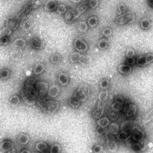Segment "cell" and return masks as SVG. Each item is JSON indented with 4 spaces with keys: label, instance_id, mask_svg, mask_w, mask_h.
<instances>
[{
    "label": "cell",
    "instance_id": "cell-24",
    "mask_svg": "<svg viewBox=\"0 0 153 153\" xmlns=\"http://www.w3.org/2000/svg\"><path fill=\"white\" fill-rule=\"evenodd\" d=\"M110 123H111L110 119L107 117H102L97 120V125L100 129H102L108 128Z\"/></svg>",
    "mask_w": 153,
    "mask_h": 153
},
{
    "label": "cell",
    "instance_id": "cell-3",
    "mask_svg": "<svg viewBox=\"0 0 153 153\" xmlns=\"http://www.w3.org/2000/svg\"><path fill=\"white\" fill-rule=\"evenodd\" d=\"M91 95V88L88 84H82L76 89L74 93V96L76 97L77 99L80 100L82 103L85 102Z\"/></svg>",
    "mask_w": 153,
    "mask_h": 153
},
{
    "label": "cell",
    "instance_id": "cell-39",
    "mask_svg": "<svg viewBox=\"0 0 153 153\" xmlns=\"http://www.w3.org/2000/svg\"><path fill=\"white\" fill-rule=\"evenodd\" d=\"M68 10V7L66 4L63 3V2H58V5H57V10H56L57 14L60 16H64Z\"/></svg>",
    "mask_w": 153,
    "mask_h": 153
},
{
    "label": "cell",
    "instance_id": "cell-1",
    "mask_svg": "<svg viewBox=\"0 0 153 153\" xmlns=\"http://www.w3.org/2000/svg\"><path fill=\"white\" fill-rule=\"evenodd\" d=\"M36 83L37 81L34 77H30L25 82L24 95L27 102L29 103H34L38 97Z\"/></svg>",
    "mask_w": 153,
    "mask_h": 153
},
{
    "label": "cell",
    "instance_id": "cell-8",
    "mask_svg": "<svg viewBox=\"0 0 153 153\" xmlns=\"http://www.w3.org/2000/svg\"><path fill=\"white\" fill-rule=\"evenodd\" d=\"M12 30L9 27H5L2 31V34L0 35V46H7L12 42L11 35L12 33Z\"/></svg>",
    "mask_w": 153,
    "mask_h": 153
},
{
    "label": "cell",
    "instance_id": "cell-37",
    "mask_svg": "<svg viewBox=\"0 0 153 153\" xmlns=\"http://www.w3.org/2000/svg\"><path fill=\"white\" fill-rule=\"evenodd\" d=\"M108 129H109V132H110L111 135L117 136L120 131V126L117 123H111L110 126H109V127H108Z\"/></svg>",
    "mask_w": 153,
    "mask_h": 153
},
{
    "label": "cell",
    "instance_id": "cell-29",
    "mask_svg": "<svg viewBox=\"0 0 153 153\" xmlns=\"http://www.w3.org/2000/svg\"><path fill=\"white\" fill-rule=\"evenodd\" d=\"M45 70V64H43L42 62H38L36 63L33 67V71L34 75L35 76H38V75H41Z\"/></svg>",
    "mask_w": 153,
    "mask_h": 153
},
{
    "label": "cell",
    "instance_id": "cell-50",
    "mask_svg": "<svg viewBox=\"0 0 153 153\" xmlns=\"http://www.w3.org/2000/svg\"><path fill=\"white\" fill-rule=\"evenodd\" d=\"M146 4H147V5H148L150 9H151L152 5L153 4V0H146Z\"/></svg>",
    "mask_w": 153,
    "mask_h": 153
},
{
    "label": "cell",
    "instance_id": "cell-25",
    "mask_svg": "<svg viewBox=\"0 0 153 153\" xmlns=\"http://www.w3.org/2000/svg\"><path fill=\"white\" fill-rule=\"evenodd\" d=\"M11 76H12V71L10 68L7 67L0 68V80L5 81L10 79Z\"/></svg>",
    "mask_w": 153,
    "mask_h": 153
},
{
    "label": "cell",
    "instance_id": "cell-15",
    "mask_svg": "<svg viewBox=\"0 0 153 153\" xmlns=\"http://www.w3.org/2000/svg\"><path fill=\"white\" fill-rule=\"evenodd\" d=\"M34 25V19L32 16L30 15L27 16L26 17H25L24 19L22 20L21 22V27L23 30L25 31H28V30L31 29V28Z\"/></svg>",
    "mask_w": 153,
    "mask_h": 153
},
{
    "label": "cell",
    "instance_id": "cell-48",
    "mask_svg": "<svg viewBox=\"0 0 153 153\" xmlns=\"http://www.w3.org/2000/svg\"><path fill=\"white\" fill-rule=\"evenodd\" d=\"M136 51L132 48H128L126 51V57H136Z\"/></svg>",
    "mask_w": 153,
    "mask_h": 153
},
{
    "label": "cell",
    "instance_id": "cell-20",
    "mask_svg": "<svg viewBox=\"0 0 153 153\" xmlns=\"http://www.w3.org/2000/svg\"><path fill=\"white\" fill-rule=\"evenodd\" d=\"M152 26V22L151 19L148 17H144L140 19L139 21V27L143 31H149L151 29Z\"/></svg>",
    "mask_w": 153,
    "mask_h": 153
},
{
    "label": "cell",
    "instance_id": "cell-27",
    "mask_svg": "<svg viewBox=\"0 0 153 153\" xmlns=\"http://www.w3.org/2000/svg\"><path fill=\"white\" fill-rule=\"evenodd\" d=\"M68 103L70 107L73 108V109H79L82 105L81 101L74 95L68 99Z\"/></svg>",
    "mask_w": 153,
    "mask_h": 153
},
{
    "label": "cell",
    "instance_id": "cell-45",
    "mask_svg": "<svg viewBox=\"0 0 153 153\" xmlns=\"http://www.w3.org/2000/svg\"><path fill=\"white\" fill-rule=\"evenodd\" d=\"M90 9H96L99 7L100 0H87Z\"/></svg>",
    "mask_w": 153,
    "mask_h": 153
},
{
    "label": "cell",
    "instance_id": "cell-46",
    "mask_svg": "<svg viewBox=\"0 0 153 153\" xmlns=\"http://www.w3.org/2000/svg\"><path fill=\"white\" fill-rule=\"evenodd\" d=\"M146 65H150L153 64V53H146Z\"/></svg>",
    "mask_w": 153,
    "mask_h": 153
},
{
    "label": "cell",
    "instance_id": "cell-16",
    "mask_svg": "<svg viewBox=\"0 0 153 153\" xmlns=\"http://www.w3.org/2000/svg\"><path fill=\"white\" fill-rule=\"evenodd\" d=\"M71 76L66 72H61L57 75V82L61 87H66L70 84Z\"/></svg>",
    "mask_w": 153,
    "mask_h": 153
},
{
    "label": "cell",
    "instance_id": "cell-7",
    "mask_svg": "<svg viewBox=\"0 0 153 153\" xmlns=\"http://www.w3.org/2000/svg\"><path fill=\"white\" fill-rule=\"evenodd\" d=\"M74 48L76 51L80 52L81 54L87 52L89 50V44L83 38L77 37L74 40Z\"/></svg>",
    "mask_w": 153,
    "mask_h": 153
},
{
    "label": "cell",
    "instance_id": "cell-19",
    "mask_svg": "<svg viewBox=\"0 0 153 153\" xmlns=\"http://www.w3.org/2000/svg\"><path fill=\"white\" fill-rule=\"evenodd\" d=\"M79 16L78 14H75L74 11L73 9H69L67 11L66 13L64 15V19L65 22L68 24H71L74 22H75Z\"/></svg>",
    "mask_w": 153,
    "mask_h": 153
},
{
    "label": "cell",
    "instance_id": "cell-35",
    "mask_svg": "<svg viewBox=\"0 0 153 153\" xmlns=\"http://www.w3.org/2000/svg\"><path fill=\"white\" fill-rule=\"evenodd\" d=\"M129 136H130V132H128V130H120L116 136V138H117V141L124 142L127 141Z\"/></svg>",
    "mask_w": 153,
    "mask_h": 153
},
{
    "label": "cell",
    "instance_id": "cell-4",
    "mask_svg": "<svg viewBox=\"0 0 153 153\" xmlns=\"http://www.w3.org/2000/svg\"><path fill=\"white\" fill-rule=\"evenodd\" d=\"M135 22H136V15L129 11L125 14L118 15L114 20V22L118 25H132Z\"/></svg>",
    "mask_w": 153,
    "mask_h": 153
},
{
    "label": "cell",
    "instance_id": "cell-9",
    "mask_svg": "<svg viewBox=\"0 0 153 153\" xmlns=\"http://www.w3.org/2000/svg\"><path fill=\"white\" fill-rule=\"evenodd\" d=\"M143 139H144V132L139 128H136L132 131L127 141L130 143V144H132L136 142H142Z\"/></svg>",
    "mask_w": 153,
    "mask_h": 153
},
{
    "label": "cell",
    "instance_id": "cell-23",
    "mask_svg": "<svg viewBox=\"0 0 153 153\" xmlns=\"http://www.w3.org/2000/svg\"><path fill=\"white\" fill-rule=\"evenodd\" d=\"M31 141V138L27 133L22 132L17 136V143L20 146H27Z\"/></svg>",
    "mask_w": 153,
    "mask_h": 153
},
{
    "label": "cell",
    "instance_id": "cell-47",
    "mask_svg": "<svg viewBox=\"0 0 153 153\" xmlns=\"http://www.w3.org/2000/svg\"><path fill=\"white\" fill-rule=\"evenodd\" d=\"M125 64L126 65H131V66H135L136 65V57H126L125 59V61H124Z\"/></svg>",
    "mask_w": 153,
    "mask_h": 153
},
{
    "label": "cell",
    "instance_id": "cell-44",
    "mask_svg": "<svg viewBox=\"0 0 153 153\" xmlns=\"http://www.w3.org/2000/svg\"><path fill=\"white\" fill-rule=\"evenodd\" d=\"M62 148H61V146L58 143H54L51 146H50V149H49V152L51 153H58L61 152Z\"/></svg>",
    "mask_w": 153,
    "mask_h": 153
},
{
    "label": "cell",
    "instance_id": "cell-43",
    "mask_svg": "<svg viewBox=\"0 0 153 153\" xmlns=\"http://www.w3.org/2000/svg\"><path fill=\"white\" fill-rule=\"evenodd\" d=\"M132 149L135 152H140L144 149V143L142 142H136L131 144Z\"/></svg>",
    "mask_w": 153,
    "mask_h": 153
},
{
    "label": "cell",
    "instance_id": "cell-33",
    "mask_svg": "<svg viewBox=\"0 0 153 153\" xmlns=\"http://www.w3.org/2000/svg\"><path fill=\"white\" fill-rule=\"evenodd\" d=\"M27 42L23 38H18L13 42V46L16 48L19 49V50H22L25 48L26 47Z\"/></svg>",
    "mask_w": 153,
    "mask_h": 153
},
{
    "label": "cell",
    "instance_id": "cell-12",
    "mask_svg": "<svg viewBox=\"0 0 153 153\" xmlns=\"http://www.w3.org/2000/svg\"><path fill=\"white\" fill-rule=\"evenodd\" d=\"M15 149V143L10 139H4L0 142V151L2 152H10Z\"/></svg>",
    "mask_w": 153,
    "mask_h": 153
},
{
    "label": "cell",
    "instance_id": "cell-40",
    "mask_svg": "<svg viewBox=\"0 0 153 153\" xmlns=\"http://www.w3.org/2000/svg\"><path fill=\"white\" fill-rule=\"evenodd\" d=\"M99 87L101 91H107L110 87V80L108 78L101 79L99 83Z\"/></svg>",
    "mask_w": 153,
    "mask_h": 153
},
{
    "label": "cell",
    "instance_id": "cell-17",
    "mask_svg": "<svg viewBox=\"0 0 153 153\" xmlns=\"http://www.w3.org/2000/svg\"><path fill=\"white\" fill-rule=\"evenodd\" d=\"M58 2L57 0H47L44 3V9L48 12H56Z\"/></svg>",
    "mask_w": 153,
    "mask_h": 153
},
{
    "label": "cell",
    "instance_id": "cell-18",
    "mask_svg": "<svg viewBox=\"0 0 153 153\" xmlns=\"http://www.w3.org/2000/svg\"><path fill=\"white\" fill-rule=\"evenodd\" d=\"M61 94V87L57 84H52L48 87V97L55 99Z\"/></svg>",
    "mask_w": 153,
    "mask_h": 153
},
{
    "label": "cell",
    "instance_id": "cell-36",
    "mask_svg": "<svg viewBox=\"0 0 153 153\" xmlns=\"http://www.w3.org/2000/svg\"><path fill=\"white\" fill-rule=\"evenodd\" d=\"M89 28L90 27H89L87 21H80L76 25V28L80 33H87L89 30Z\"/></svg>",
    "mask_w": 153,
    "mask_h": 153
},
{
    "label": "cell",
    "instance_id": "cell-30",
    "mask_svg": "<svg viewBox=\"0 0 153 153\" xmlns=\"http://www.w3.org/2000/svg\"><path fill=\"white\" fill-rule=\"evenodd\" d=\"M90 9V7H89L88 2L87 1H82L81 2L78 4L77 7H76V13L78 15H82L85 13L87 11H88Z\"/></svg>",
    "mask_w": 153,
    "mask_h": 153
},
{
    "label": "cell",
    "instance_id": "cell-28",
    "mask_svg": "<svg viewBox=\"0 0 153 153\" xmlns=\"http://www.w3.org/2000/svg\"><path fill=\"white\" fill-rule=\"evenodd\" d=\"M8 103L10 106H18L21 104L22 103V98L18 94H13L9 97L8 100Z\"/></svg>",
    "mask_w": 153,
    "mask_h": 153
},
{
    "label": "cell",
    "instance_id": "cell-22",
    "mask_svg": "<svg viewBox=\"0 0 153 153\" xmlns=\"http://www.w3.org/2000/svg\"><path fill=\"white\" fill-rule=\"evenodd\" d=\"M50 146L46 142L38 141L35 144V149L38 152H49Z\"/></svg>",
    "mask_w": 153,
    "mask_h": 153
},
{
    "label": "cell",
    "instance_id": "cell-11",
    "mask_svg": "<svg viewBox=\"0 0 153 153\" xmlns=\"http://www.w3.org/2000/svg\"><path fill=\"white\" fill-rule=\"evenodd\" d=\"M103 102L104 101L100 100H98V103L96 106V107L94 108V110L91 112V116L94 119L97 120L98 119H100V117H103V114H104V104H103Z\"/></svg>",
    "mask_w": 153,
    "mask_h": 153
},
{
    "label": "cell",
    "instance_id": "cell-41",
    "mask_svg": "<svg viewBox=\"0 0 153 153\" xmlns=\"http://www.w3.org/2000/svg\"><path fill=\"white\" fill-rule=\"evenodd\" d=\"M100 34L102 36L105 37V38H110V37L113 36V30L110 27H104L103 29L101 30Z\"/></svg>",
    "mask_w": 153,
    "mask_h": 153
},
{
    "label": "cell",
    "instance_id": "cell-14",
    "mask_svg": "<svg viewBox=\"0 0 153 153\" xmlns=\"http://www.w3.org/2000/svg\"><path fill=\"white\" fill-rule=\"evenodd\" d=\"M126 100L122 96L117 95L115 97L113 103L112 104V109L114 110L115 111H121L123 110L124 103H125Z\"/></svg>",
    "mask_w": 153,
    "mask_h": 153
},
{
    "label": "cell",
    "instance_id": "cell-32",
    "mask_svg": "<svg viewBox=\"0 0 153 153\" xmlns=\"http://www.w3.org/2000/svg\"><path fill=\"white\" fill-rule=\"evenodd\" d=\"M20 25V20L18 19H9L6 21V26L9 27L12 31L17 29Z\"/></svg>",
    "mask_w": 153,
    "mask_h": 153
},
{
    "label": "cell",
    "instance_id": "cell-49",
    "mask_svg": "<svg viewBox=\"0 0 153 153\" xmlns=\"http://www.w3.org/2000/svg\"><path fill=\"white\" fill-rule=\"evenodd\" d=\"M93 152L95 153H99L102 152L103 150V148H102V146H100V144H94V146H92V149H91Z\"/></svg>",
    "mask_w": 153,
    "mask_h": 153
},
{
    "label": "cell",
    "instance_id": "cell-10",
    "mask_svg": "<svg viewBox=\"0 0 153 153\" xmlns=\"http://www.w3.org/2000/svg\"><path fill=\"white\" fill-rule=\"evenodd\" d=\"M29 45L32 50L34 51H41L45 48V43L42 38L38 36H35L30 39Z\"/></svg>",
    "mask_w": 153,
    "mask_h": 153
},
{
    "label": "cell",
    "instance_id": "cell-51",
    "mask_svg": "<svg viewBox=\"0 0 153 153\" xmlns=\"http://www.w3.org/2000/svg\"><path fill=\"white\" fill-rule=\"evenodd\" d=\"M71 2H72L73 3H80L82 2V0H71Z\"/></svg>",
    "mask_w": 153,
    "mask_h": 153
},
{
    "label": "cell",
    "instance_id": "cell-52",
    "mask_svg": "<svg viewBox=\"0 0 153 153\" xmlns=\"http://www.w3.org/2000/svg\"><path fill=\"white\" fill-rule=\"evenodd\" d=\"M152 9H153V4H152V8H151Z\"/></svg>",
    "mask_w": 153,
    "mask_h": 153
},
{
    "label": "cell",
    "instance_id": "cell-26",
    "mask_svg": "<svg viewBox=\"0 0 153 153\" xmlns=\"http://www.w3.org/2000/svg\"><path fill=\"white\" fill-rule=\"evenodd\" d=\"M132 71H133L132 66L126 65L125 63L121 64L118 68V72L121 75H129L132 73Z\"/></svg>",
    "mask_w": 153,
    "mask_h": 153
},
{
    "label": "cell",
    "instance_id": "cell-6",
    "mask_svg": "<svg viewBox=\"0 0 153 153\" xmlns=\"http://www.w3.org/2000/svg\"><path fill=\"white\" fill-rule=\"evenodd\" d=\"M88 57L80 52H73L69 57V61L73 65H79L85 66L88 64Z\"/></svg>",
    "mask_w": 153,
    "mask_h": 153
},
{
    "label": "cell",
    "instance_id": "cell-34",
    "mask_svg": "<svg viewBox=\"0 0 153 153\" xmlns=\"http://www.w3.org/2000/svg\"><path fill=\"white\" fill-rule=\"evenodd\" d=\"M87 22L90 28H94L98 26L100 23V19L97 16H91L87 19Z\"/></svg>",
    "mask_w": 153,
    "mask_h": 153
},
{
    "label": "cell",
    "instance_id": "cell-42",
    "mask_svg": "<svg viewBox=\"0 0 153 153\" xmlns=\"http://www.w3.org/2000/svg\"><path fill=\"white\" fill-rule=\"evenodd\" d=\"M136 65L139 68H143V67L146 66V56L145 54H141L136 57Z\"/></svg>",
    "mask_w": 153,
    "mask_h": 153
},
{
    "label": "cell",
    "instance_id": "cell-5",
    "mask_svg": "<svg viewBox=\"0 0 153 153\" xmlns=\"http://www.w3.org/2000/svg\"><path fill=\"white\" fill-rule=\"evenodd\" d=\"M123 111L128 119L134 118L138 113V107L135 103H132L129 100H126Z\"/></svg>",
    "mask_w": 153,
    "mask_h": 153
},
{
    "label": "cell",
    "instance_id": "cell-38",
    "mask_svg": "<svg viewBox=\"0 0 153 153\" xmlns=\"http://www.w3.org/2000/svg\"><path fill=\"white\" fill-rule=\"evenodd\" d=\"M117 14L118 15L125 14V13L129 12V7H128L127 4L125 3V2H120V3L117 5Z\"/></svg>",
    "mask_w": 153,
    "mask_h": 153
},
{
    "label": "cell",
    "instance_id": "cell-13",
    "mask_svg": "<svg viewBox=\"0 0 153 153\" xmlns=\"http://www.w3.org/2000/svg\"><path fill=\"white\" fill-rule=\"evenodd\" d=\"M48 85L46 82L44 81H37L36 83V89L38 96L42 97H45V96L48 94Z\"/></svg>",
    "mask_w": 153,
    "mask_h": 153
},
{
    "label": "cell",
    "instance_id": "cell-31",
    "mask_svg": "<svg viewBox=\"0 0 153 153\" xmlns=\"http://www.w3.org/2000/svg\"><path fill=\"white\" fill-rule=\"evenodd\" d=\"M63 59V57L59 52H54L52 54H51L50 57H49V60H50V62L54 65H59L60 63L61 62Z\"/></svg>",
    "mask_w": 153,
    "mask_h": 153
},
{
    "label": "cell",
    "instance_id": "cell-21",
    "mask_svg": "<svg viewBox=\"0 0 153 153\" xmlns=\"http://www.w3.org/2000/svg\"><path fill=\"white\" fill-rule=\"evenodd\" d=\"M110 40L108 39V38L103 37L98 40L97 43V47L100 51H106L110 48Z\"/></svg>",
    "mask_w": 153,
    "mask_h": 153
},
{
    "label": "cell",
    "instance_id": "cell-2",
    "mask_svg": "<svg viewBox=\"0 0 153 153\" xmlns=\"http://www.w3.org/2000/svg\"><path fill=\"white\" fill-rule=\"evenodd\" d=\"M59 107V102L53 98L49 97L47 99H44V97H42V100H40V108L44 113L52 114L56 113Z\"/></svg>",
    "mask_w": 153,
    "mask_h": 153
}]
</instances>
